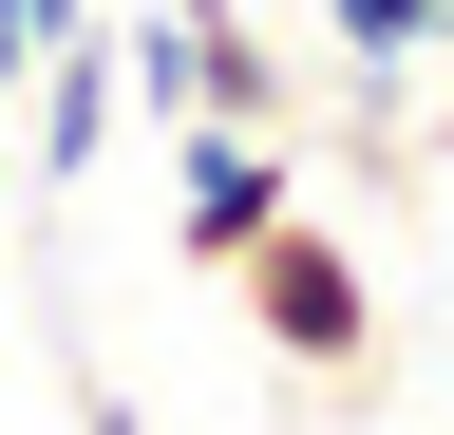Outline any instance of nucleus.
Instances as JSON below:
<instances>
[{
	"label": "nucleus",
	"instance_id": "7ed1b4c3",
	"mask_svg": "<svg viewBox=\"0 0 454 435\" xmlns=\"http://www.w3.org/2000/svg\"><path fill=\"white\" fill-rule=\"evenodd\" d=\"M284 208H303V133H190V151H170V246H190V265L265 246Z\"/></svg>",
	"mask_w": 454,
	"mask_h": 435
},
{
	"label": "nucleus",
	"instance_id": "39448f33",
	"mask_svg": "<svg viewBox=\"0 0 454 435\" xmlns=\"http://www.w3.org/2000/svg\"><path fill=\"white\" fill-rule=\"evenodd\" d=\"M322 38H340L360 76H417V58H435V0H322Z\"/></svg>",
	"mask_w": 454,
	"mask_h": 435
},
{
	"label": "nucleus",
	"instance_id": "f257e3e1",
	"mask_svg": "<svg viewBox=\"0 0 454 435\" xmlns=\"http://www.w3.org/2000/svg\"><path fill=\"white\" fill-rule=\"evenodd\" d=\"M114 95L133 114H190V133H303V76H284V38L247 0H152L114 38Z\"/></svg>",
	"mask_w": 454,
	"mask_h": 435
},
{
	"label": "nucleus",
	"instance_id": "20e7f679",
	"mask_svg": "<svg viewBox=\"0 0 454 435\" xmlns=\"http://www.w3.org/2000/svg\"><path fill=\"white\" fill-rule=\"evenodd\" d=\"M20 95H38V133H20V151H38V171H57V190H76V171H95V151H114V19H57Z\"/></svg>",
	"mask_w": 454,
	"mask_h": 435
},
{
	"label": "nucleus",
	"instance_id": "423d86ee",
	"mask_svg": "<svg viewBox=\"0 0 454 435\" xmlns=\"http://www.w3.org/2000/svg\"><path fill=\"white\" fill-rule=\"evenodd\" d=\"M76 435H133V398H76Z\"/></svg>",
	"mask_w": 454,
	"mask_h": 435
},
{
	"label": "nucleus",
	"instance_id": "0eeeda50",
	"mask_svg": "<svg viewBox=\"0 0 454 435\" xmlns=\"http://www.w3.org/2000/svg\"><path fill=\"white\" fill-rule=\"evenodd\" d=\"M435 58H454V0H435Z\"/></svg>",
	"mask_w": 454,
	"mask_h": 435
},
{
	"label": "nucleus",
	"instance_id": "f03ea898",
	"mask_svg": "<svg viewBox=\"0 0 454 435\" xmlns=\"http://www.w3.org/2000/svg\"><path fill=\"white\" fill-rule=\"evenodd\" d=\"M227 303H247V341H265L284 378H322V398L379 378V284H360V246H340L322 208H284L265 246H227Z\"/></svg>",
	"mask_w": 454,
	"mask_h": 435
}]
</instances>
